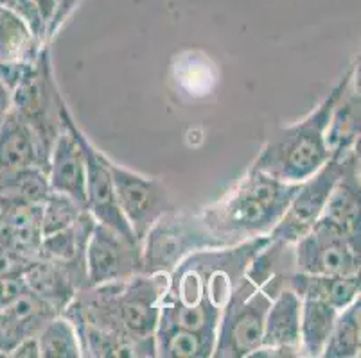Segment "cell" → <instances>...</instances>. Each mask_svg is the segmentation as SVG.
<instances>
[{
    "instance_id": "d6986e66",
    "label": "cell",
    "mask_w": 361,
    "mask_h": 358,
    "mask_svg": "<svg viewBox=\"0 0 361 358\" xmlns=\"http://www.w3.org/2000/svg\"><path fill=\"white\" fill-rule=\"evenodd\" d=\"M331 156H345L360 146V68L338 98L326 131Z\"/></svg>"
},
{
    "instance_id": "7c38bea8",
    "label": "cell",
    "mask_w": 361,
    "mask_h": 358,
    "mask_svg": "<svg viewBox=\"0 0 361 358\" xmlns=\"http://www.w3.org/2000/svg\"><path fill=\"white\" fill-rule=\"evenodd\" d=\"M72 120L74 117L65 103L61 108V129L49 154L47 176L51 190L72 197L78 205L85 208L87 163L80 140L72 129Z\"/></svg>"
},
{
    "instance_id": "4dcf8cb0",
    "label": "cell",
    "mask_w": 361,
    "mask_h": 358,
    "mask_svg": "<svg viewBox=\"0 0 361 358\" xmlns=\"http://www.w3.org/2000/svg\"><path fill=\"white\" fill-rule=\"evenodd\" d=\"M13 110V91L8 87L2 75H0V124L9 115V111Z\"/></svg>"
},
{
    "instance_id": "9a60e30c",
    "label": "cell",
    "mask_w": 361,
    "mask_h": 358,
    "mask_svg": "<svg viewBox=\"0 0 361 358\" xmlns=\"http://www.w3.org/2000/svg\"><path fill=\"white\" fill-rule=\"evenodd\" d=\"M51 149L16 111L0 124V174L40 167L47 170Z\"/></svg>"
},
{
    "instance_id": "6da1fadb",
    "label": "cell",
    "mask_w": 361,
    "mask_h": 358,
    "mask_svg": "<svg viewBox=\"0 0 361 358\" xmlns=\"http://www.w3.org/2000/svg\"><path fill=\"white\" fill-rule=\"evenodd\" d=\"M266 242H270V235L225 248L203 249L183 258L169 272L157 326L216 335L226 300Z\"/></svg>"
},
{
    "instance_id": "30bf717a",
    "label": "cell",
    "mask_w": 361,
    "mask_h": 358,
    "mask_svg": "<svg viewBox=\"0 0 361 358\" xmlns=\"http://www.w3.org/2000/svg\"><path fill=\"white\" fill-rule=\"evenodd\" d=\"M88 285L123 281L142 272L140 242L131 241L114 228L96 222L85 255Z\"/></svg>"
},
{
    "instance_id": "f1b7e54d",
    "label": "cell",
    "mask_w": 361,
    "mask_h": 358,
    "mask_svg": "<svg viewBox=\"0 0 361 358\" xmlns=\"http://www.w3.org/2000/svg\"><path fill=\"white\" fill-rule=\"evenodd\" d=\"M78 2H80V0H56L54 15H52L51 24H49L47 27V39H51L56 32L60 31L61 25L67 22V18L72 15L75 6H78Z\"/></svg>"
},
{
    "instance_id": "3957f363",
    "label": "cell",
    "mask_w": 361,
    "mask_h": 358,
    "mask_svg": "<svg viewBox=\"0 0 361 358\" xmlns=\"http://www.w3.org/2000/svg\"><path fill=\"white\" fill-rule=\"evenodd\" d=\"M357 68L360 65L354 63L324 101L300 122L275 127L252 165L284 183H302L313 176L331 158L326 140L327 126L338 98Z\"/></svg>"
},
{
    "instance_id": "603a6c76",
    "label": "cell",
    "mask_w": 361,
    "mask_h": 358,
    "mask_svg": "<svg viewBox=\"0 0 361 358\" xmlns=\"http://www.w3.org/2000/svg\"><path fill=\"white\" fill-rule=\"evenodd\" d=\"M216 335L189 331L175 326H157L155 357L160 358H211Z\"/></svg>"
},
{
    "instance_id": "ac0fdd59",
    "label": "cell",
    "mask_w": 361,
    "mask_h": 358,
    "mask_svg": "<svg viewBox=\"0 0 361 358\" xmlns=\"http://www.w3.org/2000/svg\"><path fill=\"white\" fill-rule=\"evenodd\" d=\"M24 281L27 290L51 305L58 314H61L81 290L71 271L44 258H35L25 265Z\"/></svg>"
},
{
    "instance_id": "7a4b0ae2",
    "label": "cell",
    "mask_w": 361,
    "mask_h": 358,
    "mask_svg": "<svg viewBox=\"0 0 361 358\" xmlns=\"http://www.w3.org/2000/svg\"><path fill=\"white\" fill-rule=\"evenodd\" d=\"M300 183H284L248 167L214 205L198 213L205 228L226 245L270 235L290 206Z\"/></svg>"
},
{
    "instance_id": "9c48e42d",
    "label": "cell",
    "mask_w": 361,
    "mask_h": 358,
    "mask_svg": "<svg viewBox=\"0 0 361 358\" xmlns=\"http://www.w3.org/2000/svg\"><path fill=\"white\" fill-rule=\"evenodd\" d=\"M293 251L297 272L322 276L360 274V248L322 217L300 241L295 242Z\"/></svg>"
},
{
    "instance_id": "52a82bcc",
    "label": "cell",
    "mask_w": 361,
    "mask_h": 358,
    "mask_svg": "<svg viewBox=\"0 0 361 358\" xmlns=\"http://www.w3.org/2000/svg\"><path fill=\"white\" fill-rule=\"evenodd\" d=\"M345 156H331L313 176L300 183L288 210L271 229V241L282 242V244H295L317 224L327 201H329L334 185L343 172V158Z\"/></svg>"
},
{
    "instance_id": "8fae6325",
    "label": "cell",
    "mask_w": 361,
    "mask_h": 358,
    "mask_svg": "<svg viewBox=\"0 0 361 358\" xmlns=\"http://www.w3.org/2000/svg\"><path fill=\"white\" fill-rule=\"evenodd\" d=\"M72 129L80 140L81 149L85 153V163H87V177H85V210L90 213L97 222L114 228L116 231L123 233L124 236L137 241L130 226L124 221L117 205L116 188H114V177L110 170V158L97 149L87 138V134L80 129V126L72 120ZM139 242V241H137Z\"/></svg>"
},
{
    "instance_id": "8992f818",
    "label": "cell",
    "mask_w": 361,
    "mask_h": 358,
    "mask_svg": "<svg viewBox=\"0 0 361 358\" xmlns=\"http://www.w3.org/2000/svg\"><path fill=\"white\" fill-rule=\"evenodd\" d=\"M13 91V111L20 115L51 149L61 129L65 101L56 83L51 51L45 45L38 58L20 74Z\"/></svg>"
},
{
    "instance_id": "5bb4252c",
    "label": "cell",
    "mask_w": 361,
    "mask_h": 358,
    "mask_svg": "<svg viewBox=\"0 0 361 358\" xmlns=\"http://www.w3.org/2000/svg\"><path fill=\"white\" fill-rule=\"evenodd\" d=\"M360 206V146H356L343 158V172L320 215L338 231L343 233L356 248H360L361 238Z\"/></svg>"
},
{
    "instance_id": "4fadbf2b",
    "label": "cell",
    "mask_w": 361,
    "mask_h": 358,
    "mask_svg": "<svg viewBox=\"0 0 361 358\" xmlns=\"http://www.w3.org/2000/svg\"><path fill=\"white\" fill-rule=\"evenodd\" d=\"M300 310L302 300L291 288L279 292L266 312L261 346L248 358L302 357Z\"/></svg>"
},
{
    "instance_id": "277c9868",
    "label": "cell",
    "mask_w": 361,
    "mask_h": 358,
    "mask_svg": "<svg viewBox=\"0 0 361 358\" xmlns=\"http://www.w3.org/2000/svg\"><path fill=\"white\" fill-rule=\"evenodd\" d=\"M225 245V242L205 228L198 213H185L173 208L151 226L140 242L142 272L169 274L192 252Z\"/></svg>"
},
{
    "instance_id": "cb8c5ba5",
    "label": "cell",
    "mask_w": 361,
    "mask_h": 358,
    "mask_svg": "<svg viewBox=\"0 0 361 358\" xmlns=\"http://www.w3.org/2000/svg\"><path fill=\"white\" fill-rule=\"evenodd\" d=\"M361 350V301H356L338 312L329 339L322 357L356 358Z\"/></svg>"
},
{
    "instance_id": "2e32d148",
    "label": "cell",
    "mask_w": 361,
    "mask_h": 358,
    "mask_svg": "<svg viewBox=\"0 0 361 358\" xmlns=\"http://www.w3.org/2000/svg\"><path fill=\"white\" fill-rule=\"evenodd\" d=\"M56 315L58 312L31 290L0 308V357H9L22 340L38 337Z\"/></svg>"
},
{
    "instance_id": "484cf974",
    "label": "cell",
    "mask_w": 361,
    "mask_h": 358,
    "mask_svg": "<svg viewBox=\"0 0 361 358\" xmlns=\"http://www.w3.org/2000/svg\"><path fill=\"white\" fill-rule=\"evenodd\" d=\"M40 358H83L78 333L63 314L49 321L38 333Z\"/></svg>"
},
{
    "instance_id": "ffe728a7",
    "label": "cell",
    "mask_w": 361,
    "mask_h": 358,
    "mask_svg": "<svg viewBox=\"0 0 361 358\" xmlns=\"http://www.w3.org/2000/svg\"><path fill=\"white\" fill-rule=\"evenodd\" d=\"M288 288H291L300 300H322L333 305L336 310H343L360 298L361 280L360 274L322 276L295 271L288 278Z\"/></svg>"
},
{
    "instance_id": "44dd1931",
    "label": "cell",
    "mask_w": 361,
    "mask_h": 358,
    "mask_svg": "<svg viewBox=\"0 0 361 358\" xmlns=\"http://www.w3.org/2000/svg\"><path fill=\"white\" fill-rule=\"evenodd\" d=\"M45 45L22 16L0 6V65L32 63Z\"/></svg>"
},
{
    "instance_id": "4316f807",
    "label": "cell",
    "mask_w": 361,
    "mask_h": 358,
    "mask_svg": "<svg viewBox=\"0 0 361 358\" xmlns=\"http://www.w3.org/2000/svg\"><path fill=\"white\" fill-rule=\"evenodd\" d=\"M83 210V206L78 205L72 197L51 190L40 205L42 235H52L72 226Z\"/></svg>"
},
{
    "instance_id": "e0dca14e",
    "label": "cell",
    "mask_w": 361,
    "mask_h": 358,
    "mask_svg": "<svg viewBox=\"0 0 361 358\" xmlns=\"http://www.w3.org/2000/svg\"><path fill=\"white\" fill-rule=\"evenodd\" d=\"M96 222V219L87 210H83L74 224L42 238L38 258L61 265L71 271L81 288L88 287L85 255H87L88 238Z\"/></svg>"
},
{
    "instance_id": "f546056e",
    "label": "cell",
    "mask_w": 361,
    "mask_h": 358,
    "mask_svg": "<svg viewBox=\"0 0 361 358\" xmlns=\"http://www.w3.org/2000/svg\"><path fill=\"white\" fill-rule=\"evenodd\" d=\"M9 358H40L38 337H29V339L22 340V343L11 351Z\"/></svg>"
},
{
    "instance_id": "ba28073f",
    "label": "cell",
    "mask_w": 361,
    "mask_h": 358,
    "mask_svg": "<svg viewBox=\"0 0 361 358\" xmlns=\"http://www.w3.org/2000/svg\"><path fill=\"white\" fill-rule=\"evenodd\" d=\"M110 170L121 213L130 226L133 236L142 242L151 226L155 224L164 213L173 210L169 192L157 177L140 176L111 160Z\"/></svg>"
},
{
    "instance_id": "83f0119b",
    "label": "cell",
    "mask_w": 361,
    "mask_h": 358,
    "mask_svg": "<svg viewBox=\"0 0 361 358\" xmlns=\"http://www.w3.org/2000/svg\"><path fill=\"white\" fill-rule=\"evenodd\" d=\"M27 290L24 281V271L6 272L0 274V308L20 298Z\"/></svg>"
},
{
    "instance_id": "5b68a950",
    "label": "cell",
    "mask_w": 361,
    "mask_h": 358,
    "mask_svg": "<svg viewBox=\"0 0 361 358\" xmlns=\"http://www.w3.org/2000/svg\"><path fill=\"white\" fill-rule=\"evenodd\" d=\"M271 298L243 276L219 315L212 358H248L262 343Z\"/></svg>"
},
{
    "instance_id": "7402d4cb",
    "label": "cell",
    "mask_w": 361,
    "mask_h": 358,
    "mask_svg": "<svg viewBox=\"0 0 361 358\" xmlns=\"http://www.w3.org/2000/svg\"><path fill=\"white\" fill-rule=\"evenodd\" d=\"M333 305L322 300H302L300 310V351L302 357L318 358L324 353L333 324L338 315Z\"/></svg>"
},
{
    "instance_id": "d4e9b609",
    "label": "cell",
    "mask_w": 361,
    "mask_h": 358,
    "mask_svg": "<svg viewBox=\"0 0 361 358\" xmlns=\"http://www.w3.org/2000/svg\"><path fill=\"white\" fill-rule=\"evenodd\" d=\"M51 192L47 170L40 167L16 170V172L0 174V196L15 197L31 205H42Z\"/></svg>"
}]
</instances>
